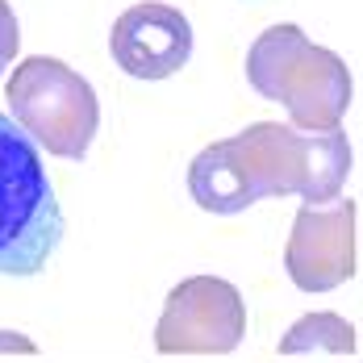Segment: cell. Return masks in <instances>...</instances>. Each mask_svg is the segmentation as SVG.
<instances>
[{
	"label": "cell",
	"instance_id": "1",
	"mask_svg": "<svg viewBox=\"0 0 363 363\" xmlns=\"http://www.w3.org/2000/svg\"><path fill=\"white\" fill-rule=\"evenodd\" d=\"M351 176V146L342 130H292L255 121L242 134L209 143L188 167V192L205 213H242L267 196L330 201Z\"/></svg>",
	"mask_w": 363,
	"mask_h": 363
},
{
	"label": "cell",
	"instance_id": "8",
	"mask_svg": "<svg viewBox=\"0 0 363 363\" xmlns=\"http://www.w3.org/2000/svg\"><path fill=\"white\" fill-rule=\"evenodd\" d=\"M359 338L355 326L338 313H305L289 326V334L280 338V355H309V351H330V355H355Z\"/></svg>",
	"mask_w": 363,
	"mask_h": 363
},
{
	"label": "cell",
	"instance_id": "4",
	"mask_svg": "<svg viewBox=\"0 0 363 363\" xmlns=\"http://www.w3.org/2000/svg\"><path fill=\"white\" fill-rule=\"evenodd\" d=\"M9 117L55 159H84L101 125L96 92L63 59L30 55L4 84Z\"/></svg>",
	"mask_w": 363,
	"mask_h": 363
},
{
	"label": "cell",
	"instance_id": "10",
	"mask_svg": "<svg viewBox=\"0 0 363 363\" xmlns=\"http://www.w3.org/2000/svg\"><path fill=\"white\" fill-rule=\"evenodd\" d=\"M0 355H38V342H30L21 330H0Z\"/></svg>",
	"mask_w": 363,
	"mask_h": 363
},
{
	"label": "cell",
	"instance_id": "6",
	"mask_svg": "<svg viewBox=\"0 0 363 363\" xmlns=\"http://www.w3.org/2000/svg\"><path fill=\"white\" fill-rule=\"evenodd\" d=\"M359 205L351 196H330L301 205L284 242V272L301 292H330L355 280L359 263Z\"/></svg>",
	"mask_w": 363,
	"mask_h": 363
},
{
	"label": "cell",
	"instance_id": "5",
	"mask_svg": "<svg viewBox=\"0 0 363 363\" xmlns=\"http://www.w3.org/2000/svg\"><path fill=\"white\" fill-rule=\"evenodd\" d=\"M247 338V301L221 276H188L167 292L155 351L159 355H230Z\"/></svg>",
	"mask_w": 363,
	"mask_h": 363
},
{
	"label": "cell",
	"instance_id": "7",
	"mask_svg": "<svg viewBox=\"0 0 363 363\" xmlns=\"http://www.w3.org/2000/svg\"><path fill=\"white\" fill-rule=\"evenodd\" d=\"M113 63L134 79H167L192 59V26L180 9L146 0L125 9L109 34Z\"/></svg>",
	"mask_w": 363,
	"mask_h": 363
},
{
	"label": "cell",
	"instance_id": "9",
	"mask_svg": "<svg viewBox=\"0 0 363 363\" xmlns=\"http://www.w3.org/2000/svg\"><path fill=\"white\" fill-rule=\"evenodd\" d=\"M17 50H21V30H17V17H13V4L0 0V75L13 67Z\"/></svg>",
	"mask_w": 363,
	"mask_h": 363
},
{
	"label": "cell",
	"instance_id": "2",
	"mask_svg": "<svg viewBox=\"0 0 363 363\" xmlns=\"http://www.w3.org/2000/svg\"><path fill=\"white\" fill-rule=\"evenodd\" d=\"M247 79L263 101L289 109L292 130H338L355 92L347 63L309 42L292 21H280L251 42Z\"/></svg>",
	"mask_w": 363,
	"mask_h": 363
},
{
	"label": "cell",
	"instance_id": "3",
	"mask_svg": "<svg viewBox=\"0 0 363 363\" xmlns=\"http://www.w3.org/2000/svg\"><path fill=\"white\" fill-rule=\"evenodd\" d=\"M63 238V209L38 143L0 113V276H34Z\"/></svg>",
	"mask_w": 363,
	"mask_h": 363
}]
</instances>
